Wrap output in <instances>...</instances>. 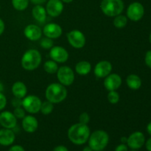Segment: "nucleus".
<instances>
[{
    "mask_svg": "<svg viewBox=\"0 0 151 151\" xmlns=\"http://www.w3.org/2000/svg\"><path fill=\"white\" fill-rule=\"evenodd\" d=\"M42 57L38 50L29 49L24 53L21 63L24 69L26 71H33L40 66Z\"/></svg>",
    "mask_w": 151,
    "mask_h": 151,
    "instance_id": "7ed1b4c3",
    "label": "nucleus"
},
{
    "mask_svg": "<svg viewBox=\"0 0 151 151\" xmlns=\"http://www.w3.org/2000/svg\"><path fill=\"white\" fill-rule=\"evenodd\" d=\"M99 151H103V150H99Z\"/></svg>",
    "mask_w": 151,
    "mask_h": 151,
    "instance_id": "de8ad7c7",
    "label": "nucleus"
},
{
    "mask_svg": "<svg viewBox=\"0 0 151 151\" xmlns=\"http://www.w3.org/2000/svg\"><path fill=\"white\" fill-rule=\"evenodd\" d=\"M107 98L110 103H111V104H116V103H119L120 96H119V93L116 91H110L109 94H108Z\"/></svg>",
    "mask_w": 151,
    "mask_h": 151,
    "instance_id": "cd10ccee",
    "label": "nucleus"
},
{
    "mask_svg": "<svg viewBox=\"0 0 151 151\" xmlns=\"http://www.w3.org/2000/svg\"><path fill=\"white\" fill-rule=\"evenodd\" d=\"M126 84L132 90H138L142 86V80L135 74H131L126 78Z\"/></svg>",
    "mask_w": 151,
    "mask_h": 151,
    "instance_id": "4be33fe9",
    "label": "nucleus"
},
{
    "mask_svg": "<svg viewBox=\"0 0 151 151\" xmlns=\"http://www.w3.org/2000/svg\"><path fill=\"white\" fill-rule=\"evenodd\" d=\"M90 121V116L87 112H83L79 116V122L82 124L88 125Z\"/></svg>",
    "mask_w": 151,
    "mask_h": 151,
    "instance_id": "7c9ffc66",
    "label": "nucleus"
},
{
    "mask_svg": "<svg viewBox=\"0 0 151 151\" xmlns=\"http://www.w3.org/2000/svg\"><path fill=\"white\" fill-rule=\"evenodd\" d=\"M8 151H25L24 148L22 145H15L11 146L9 149Z\"/></svg>",
    "mask_w": 151,
    "mask_h": 151,
    "instance_id": "c9c22d12",
    "label": "nucleus"
},
{
    "mask_svg": "<svg viewBox=\"0 0 151 151\" xmlns=\"http://www.w3.org/2000/svg\"><path fill=\"white\" fill-rule=\"evenodd\" d=\"M114 26L117 29H122L125 27L128 24V18L126 16L119 14L115 16L113 21Z\"/></svg>",
    "mask_w": 151,
    "mask_h": 151,
    "instance_id": "b1692460",
    "label": "nucleus"
},
{
    "mask_svg": "<svg viewBox=\"0 0 151 151\" xmlns=\"http://www.w3.org/2000/svg\"><path fill=\"white\" fill-rule=\"evenodd\" d=\"M64 6L61 0H49L46 5V11L50 16L58 17L63 12Z\"/></svg>",
    "mask_w": 151,
    "mask_h": 151,
    "instance_id": "ddd939ff",
    "label": "nucleus"
},
{
    "mask_svg": "<svg viewBox=\"0 0 151 151\" xmlns=\"http://www.w3.org/2000/svg\"><path fill=\"white\" fill-rule=\"evenodd\" d=\"M58 65L57 62L54 61L53 60H47L44 64V69L46 72L48 74H55L57 72L58 69Z\"/></svg>",
    "mask_w": 151,
    "mask_h": 151,
    "instance_id": "393cba45",
    "label": "nucleus"
},
{
    "mask_svg": "<svg viewBox=\"0 0 151 151\" xmlns=\"http://www.w3.org/2000/svg\"><path fill=\"white\" fill-rule=\"evenodd\" d=\"M22 128L25 132L32 134L38 129V121L35 116H32V115H27L22 119Z\"/></svg>",
    "mask_w": 151,
    "mask_h": 151,
    "instance_id": "6ab92c4d",
    "label": "nucleus"
},
{
    "mask_svg": "<svg viewBox=\"0 0 151 151\" xmlns=\"http://www.w3.org/2000/svg\"><path fill=\"white\" fill-rule=\"evenodd\" d=\"M91 70V64L86 60H81L75 65V72L82 76L87 75Z\"/></svg>",
    "mask_w": 151,
    "mask_h": 151,
    "instance_id": "5701e85b",
    "label": "nucleus"
},
{
    "mask_svg": "<svg viewBox=\"0 0 151 151\" xmlns=\"http://www.w3.org/2000/svg\"><path fill=\"white\" fill-rule=\"evenodd\" d=\"M127 140H128V137H121V139H120L121 143H123V144H126Z\"/></svg>",
    "mask_w": 151,
    "mask_h": 151,
    "instance_id": "79ce46f5",
    "label": "nucleus"
},
{
    "mask_svg": "<svg viewBox=\"0 0 151 151\" xmlns=\"http://www.w3.org/2000/svg\"><path fill=\"white\" fill-rule=\"evenodd\" d=\"M40 45L42 47L43 49H45V50H50L52 47L54 45V42H53L52 39L50 38H47V37H45V38H42L40 41Z\"/></svg>",
    "mask_w": 151,
    "mask_h": 151,
    "instance_id": "c85d7f7f",
    "label": "nucleus"
},
{
    "mask_svg": "<svg viewBox=\"0 0 151 151\" xmlns=\"http://www.w3.org/2000/svg\"><path fill=\"white\" fill-rule=\"evenodd\" d=\"M56 73L59 83L64 86H69L75 81V72L69 66H60V68H58Z\"/></svg>",
    "mask_w": 151,
    "mask_h": 151,
    "instance_id": "0eeeda50",
    "label": "nucleus"
},
{
    "mask_svg": "<svg viewBox=\"0 0 151 151\" xmlns=\"http://www.w3.org/2000/svg\"><path fill=\"white\" fill-rule=\"evenodd\" d=\"M147 132L148 133L149 135L151 136V122H149L147 125Z\"/></svg>",
    "mask_w": 151,
    "mask_h": 151,
    "instance_id": "a19ab883",
    "label": "nucleus"
},
{
    "mask_svg": "<svg viewBox=\"0 0 151 151\" xmlns=\"http://www.w3.org/2000/svg\"><path fill=\"white\" fill-rule=\"evenodd\" d=\"M125 4L122 0H102L100 2V9L106 16L109 17H115L122 14Z\"/></svg>",
    "mask_w": 151,
    "mask_h": 151,
    "instance_id": "39448f33",
    "label": "nucleus"
},
{
    "mask_svg": "<svg viewBox=\"0 0 151 151\" xmlns=\"http://www.w3.org/2000/svg\"><path fill=\"white\" fill-rule=\"evenodd\" d=\"M12 93L17 98L23 99L27 94V88L22 81H16L12 86Z\"/></svg>",
    "mask_w": 151,
    "mask_h": 151,
    "instance_id": "412c9836",
    "label": "nucleus"
},
{
    "mask_svg": "<svg viewBox=\"0 0 151 151\" xmlns=\"http://www.w3.org/2000/svg\"><path fill=\"white\" fill-rule=\"evenodd\" d=\"M32 16L33 19L38 23H44L47 20V13L45 7L41 4H37L33 7L32 10Z\"/></svg>",
    "mask_w": 151,
    "mask_h": 151,
    "instance_id": "aec40b11",
    "label": "nucleus"
},
{
    "mask_svg": "<svg viewBox=\"0 0 151 151\" xmlns=\"http://www.w3.org/2000/svg\"><path fill=\"white\" fill-rule=\"evenodd\" d=\"M42 32L47 38L55 39L61 36L63 33L62 27L55 23H48L44 27Z\"/></svg>",
    "mask_w": 151,
    "mask_h": 151,
    "instance_id": "dca6fc26",
    "label": "nucleus"
},
{
    "mask_svg": "<svg viewBox=\"0 0 151 151\" xmlns=\"http://www.w3.org/2000/svg\"><path fill=\"white\" fill-rule=\"evenodd\" d=\"M109 142V135L103 130H97L91 133L88 138V146L93 151L103 150Z\"/></svg>",
    "mask_w": 151,
    "mask_h": 151,
    "instance_id": "20e7f679",
    "label": "nucleus"
},
{
    "mask_svg": "<svg viewBox=\"0 0 151 151\" xmlns=\"http://www.w3.org/2000/svg\"><path fill=\"white\" fill-rule=\"evenodd\" d=\"M130 151H138V150H130Z\"/></svg>",
    "mask_w": 151,
    "mask_h": 151,
    "instance_id": "49530a36",
    "label": "nucleus"
},
{
    "mask_svg": "<svg viewBox=\"0 0 151 151\" xmlns=\"http://www.w3.org/2000/svg\"><path fill=\"white\" fill-rule=\"evenodd\" d=\"M6 106H7V98H6V96L1 91H0V111L4 110Z\"/></svg>",
    "mask_w": 151,
    "mask_h": 151,
    "instance_id": "2f4dec72",
    "label": "nucleus"
},
{
    "mask_svg": "<svg viewBox=\"0 0 151 151\" xmlns=\"http://www.w3.org/2000/svg\"><path fill=\"white\" fill-rule=\"evenodd\" d=\"M16 139V134L13 129L1 128L0 129V145L10 146Z\"/></svg>",
    "mask_w": 151,
    "mask_h": 151,
    "instance_id": "a211bd4d",
    "label": "nucleus"
},
{
    "mask_svg": "<svg viewBox=\"0 0 151 151\" xmlns=\"http://www.w3.org/2000/svg\"><path fill=\"white\" fill-rule=\"evenodd\" d=\"M145 147L147 149V150L151 151V137L149 138L147 141H145Z\"/></svg>",
    "mask_w": 151,
    "mask_h": 151,
    "instance_id": "58836bf2",
    "label": "nucleus"
},
{
    "mask_svg": "<svg viewBox=\"0 0 151 151\" xmlns=\"http://www.w3.org/2000/svg\"><path fill=\"white\" fill-rule=\"evenodd\" d=\"M52 151H69V150L64 145H58L54 147Z\"/></svg>",
    "mask_w": 151,
    "mask_h": 151,
    "instance_id": "e433bc0d",
    "label": "nucleus"
},
{
    "mask_svg": "<svg viewBox=\"0 0 151 151\" xmlns=\"http://www.w3.org/2000/svg\"><path fill=\"white\" fill-rule=\"evenodd\" d=\"M127 18L133 22L141 20L145 15V7L138 1L131 3L127 8Z\"/></svg>",
    "mask_w": 151,
    "mask_h": 151,
    "instance_id": "1a4fd4ad",
    "label": "nucleus"
},
{
    "mask_svg": "<svg viewBox=\"0 0 151 151\" xmlns=\"http://www.w3.org/2000/svg\"><path fill=\"white\" fill-rule=\"evenodd\" d=\"M149 41H150V43L151 44V33L150 34V35H149Z\"/></svg>",
    "mask_w": 151,
    "mask_h": 151,
    "instance_id": "a18cd8bd",
    "label": "nucleus"
},
{
    "mask_svg": "<svg viewBox=\"0 0 151 151\" xmlns=\"http://www.w3.org/2000/svg\"><path fill=\"white\" fill-rule=\"evenodd\" d=\"M114 151H128V147L126 144L121 143L115 147Z\"/></svg>",
    "mask_w": 151,
    "mask_h": 151,
    "instance_id": "f704fd0d",
    "label": "nucleus"
},
{
    "mask_svg": "<svg viewBox=\"0 0 151 151\" xmlns=\"http://www.w3.org/2000/svg\"><path fill=\"white\" fill-rule=\"evenodd\" d=\"M68 42L73 48L81 49L86 45V39L83 32L78 29H73L66 34Z\"/></svg>",
    "mask_w": 151,
    "mask_h": 151,
    "instance_id": "6e6552de",
    "label": "nucleus"
},
{
    "mask_svg": "<svg viewBox=\"0 0 151 151\" xmlns=\"http://www.w3.org/2000/svg\"><path fill=\"white\" fill-rule=\"evenodd\" d=\"M83 151H93V150L88 145V146H86V147L83 149Z\"/></svg>",
    "mask_w": 151,
    "mask_h": 151,
    "instance_id": "37998d69",
    "label": "nucleus"
},
{
    "mask_svg": "<svg viewBox=\"0 0 151 151\" xmlns=\"http://www.w3.org/2000/svg\"><path fill=\"white\" fill-rule=\"evenodd\" d=\"M53 109H54V105H53V103L50 102L49 100H47V101H44L41 103L40 111L44 115H49L52 112Z\"/></svg>",
    "mask_w": 151,
    "mask_h": 151,
    "instance_id": "bb28decb",
    "label": "nucleus"
},
{
    "mask_svg": "<svg viewBox=\"0 0 151 151\" xmlns=\"http://www.w3.org/2000/svg\"><path fill=\"white\" fill-rule=\"evenodd\" d=\"M24 34L27 39L32 41H36L42 36V30L36 24H28L24 29Z\"/></svg>",
    "mask_w": 151,
    "mask_h": 151,
    "instance_id": "f3484780",
    "label": "nucleus"
},
{
    "mask_svg": "<svg viewBox=\"0 0 151 151\" xmlns=\"http://www.w3.org/2000/svg\"><path fill=\"white\" fill-rule=\"evenodd\" d=\"M29 0H12V5L15 10L23 11L28 7Z\"/></svg>",
    "mask_w": 151,
    "mask_h": 151,
    "instance_id": "a878e982",
    "label": "nucleus"
},
{
    "mask_svg": "<svg viewBox=\"0 0 151 151\" xmlns=\"http://www.w3.org/2000/svg\"><path fill=\"white\" fill-rule=\"evenodd\" d=\"M12 105H13L14 108L22 106V99L17 98V97H14V98L12 100Z\"/></svg>",
    "mask_w": 151,
    "mask_h": 151,
    "instance_id": "72a5a7b5",
    "label": "nucleus"
},
{
    "mask_svg": "<svg viewBox=\"0 0 151 151\" xmlns=\"http://www.w3.org/2000/svg\"><path fill=\"white\" fill-rule=\"evenodd\" d=\"M30 1L32 4H35V5H37V4H41L42 5L43 4H44L47 1V0H30Z\"/></svg>",
    "mask_w": 151,
    "mask_h": 151,
    "instance_id": "ea45409f",
    "label": "nucleus"
},
{
    "mask_svg": "<svg viewBox=\"0 0 151 151\" xmlns=\"http://www.w3.org/2000/svg\"><path fill=\"white\" fill-rule=\"evenodd\" d=\"M122 83V80L120 75L116 73H111L105 78V81L103 82L105 88L109 91H116Z\"/></svg>",
    "mask_w": 151,
    "mask_h": 151,
    "instance_id": "2eb2a0df",
    "label": "nucleus"
},
{
    "mask_svg": "<svg viewBox=\"0 0 151 151\" xmlns=\"http://www.w3.org/2000/svg\"><path fill=\"white\" fill-rule=\"evenodd\" d=\"M0 125L4 128L14 129L17 125V118L9 111H1L0 113Z\"/></svg>",
    "mask_w": 151,
    "mask_h": 151,
    "instance_id": "f8f14e48",
    "label": "nucleus"
},
{
    "mask_svg": "<svg viewBox=\"0 0 151 151\" xmlns=\"http://www.w3.org/2000/svg\"><path fill=\"white\" fill-rule=\"evenodd\" d=\"M50 56L57 63H65L68 60L69 54L67 50L60 46H53L50 51Z\"/></svg>",
    "mask_w": 151,
    "mask_h": 151,
    "instance_id": "9b49d317",
    "label": "nucleus"
},
{
    "mask_svg": "<svg viewBox=\"0 0 151 151\" xmlns=\"http://www.w3.org/2000/svg\"><path fill=\"white\" fill-rule=\"evenodd\" d=\"M41 99L35 95H28L22 99V107L29 114H37L41 110Z\"/></svg>",
    "mask_w": 151,
    "mask_h": 151,
    "instance_id": "423d86ee",
    "label": "nucleus"
},
{
    "mask_svg": "<svg viewBox=\"0 0 151 151\" xmlns=\"http://www.w3.org/2000/svg\"><path fill=\"white\" fill-rule=\"evenodd\" d=\"M112 66L111 63L109 60H101L95 65L94 69V73L98 78H105L111 73Z\"/></svg>",
    "mask_w": 151,
    "mask_h": 151,
    "instance_id": "4468645a",
    "label": "nucleus"
},
{
    "mask_svg": "<svg viewBox=\"0 0 151 151\" xmlns=\"http://www.w3.org/2000/svg\"><path fill=\"white\" fill-rule=\"evenodd\" d=\"M145 62L147 66L151 69V50H148L146 52L145 57Z\"/></svg>",
    "mask_w": 151,
    "mask_h": 151,
    "instance_id": "473e14b6",
    "label": "nucleus"
},
{
    "mask_svg": "<svg viewBox=\"0 0 151 151\" xmlns=\"http://www.w3.org/2000/svg\"><path fill=\"white\" fill-rule=\"evenodd\" d=\"M91 134L88 125L81 122L74 124L68 129L67 137L69 141L76 145H82L88 142Z\"/></svg>",
    "mask_w": 151,
    "mask_h": 151,
    "instance_id": "f257e3e1",
    "label": "nucleus"
},
{
    "mask_svg": "<svg viewBox=\"0 0 151 151\" xmlns=\"http://www.w3.org/2000/svg\"><path fill=\"white\" fill-rule=\"evenodd\" d=\"M145 137L141 131H135L128 137L126 145L131 150H139L144 146Z\"/></svg>",
    "mask_w": 151,
    "mask_h": 151,
    "instance_id": "9d476101",
    "label": "nucleus"
},
{
    "mask_svg": "<svg viewBox=\"0 0 151 151\" xmlns=\"http://www.w3.org/2000/svg\"><path fill=\"white\" fill-rule=\"evenodd\" d=\"M4 29H5V24H4V21L1 19H0V35L3 34L4 32Z\"/></svg>",
    "mask_w": 151,
    "mask_h": 151,
    "instance_id": "4c0bfd02",
    "label": "nucleus"
},
{
    "mask_svg": "<svg viewBox=\"0 0 151 151\" xmlns=\"http://www.w3.org/2000/svg\"><path fill=\"white\" fill-rule=\"evenodd\" d=\"M61 1H63V3H70V2H72L73 0H61Z\"/></svg>",
    "mask_w": 151,
    "mask_h": 151,
    "instance_id": "c03bdc74",
    "label": "nucleus"
},
{
    "mask_svg": "<svg viewBox=\"0 0 151 151\" xmlns=\"http://www.w3.org/2000/svg\"><path fill=\"white\" fill-rule=\"evenodd\" d=\"M13 114L15 115L17 119H23L26 115H25V110L22 106L20 107L14 108V111H13Z\"/></svg>",
    "mask_w": 151,
    "mask_h": 151,
    "instance_id": "c756f323",
    "label": "nucleus"
},
{
    "mask_svg": "<svg viewBox=\"0 0 151 151\" xmlns=\"http://www.w3.org/2000/svg\"><path fill=\"white\" fill-rule=\"evenodd\" d=\"M45 97L47 100L53 104L60 103L67 97V89L60 83H52L47 86Z\"/></svg>",
    "mask_w": 151,
    "mask_h": 151,
    "instance_id": "f03ea898",
    "label": "nucleus"
}]
</instances>
